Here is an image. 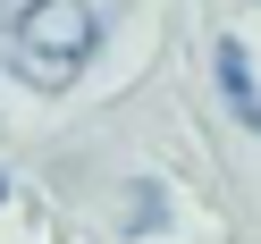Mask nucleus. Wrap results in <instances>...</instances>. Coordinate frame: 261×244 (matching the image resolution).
Returning a JSON list of instances; mask_svg holds the SVG:
<instances>
[{"instance_id": "nucleus-1", "label": "nucleus", "mask_w": 261, "mask_h": 244, "mask_svg": "<svg viewBox=\"0 0 261 244\" xmlns=\"http://www.w3.org/2000/svg\"><path fill=\"white\" fill-rule=\"evenodd\" d=\"M0 51L34 93H68L101 59V9L93 0H25V17L0 34Z\"/></svg>"}, {"instance_id": "nucleus-2", "label": "nucleus", "mask_w": 261, "mask_h": 244, "mask_svg": "<svg viewBox=\"0 0 261 244\" xmlns=\"http://www.w3.org/2000/svg\"><path fill=\"white\" fill-rule=\"evenodd\" d=\"M211 93H219V110L244 126V135H261V68H253V51H244L236 34L211 42Z\"/></svg>"}, {"instance_id": "nucleus-3", "label": "nucleus", "mask_w": 261, "mask_h": 244, "mask_svg": "<svg viewBox=\"0 0 261 244\" xmlns=\"http://www.w3.org/2000/svg\"><path fill=\"white\" fill-rule=\"evenodd\" d=\"M118 227L126 236H160V227H169V194H160L152 177H126L118 185Z\"/></svg>"}, {"instance_id": "nucleus-4", "label": "nucleus", "mask_w": 261, "mask_h": 244, "mask_svg": "<svg viewBox=\"0 0 261 244\" xmlns=\"http://www.w3.org/2000/svg\"><path fill=\"white\" fill-rule=\"evenodd\" d=\"M25 17V0H0V34H9V25H17Z\"/></svg>"}, {"instance_id": "nucleus-5", "label": "nucleus", "mask_w": 261, "mask_h": 244, "mask_svg": "<svg viewBox=\"0 0 261 244\" xmlns=\"http://www.w3.org/2000/svg\"><path fill=\"white\" fill-rule=\"evenodd\" d=\"M0 202H9V169H0Z\"/></svg>"}]
</instances>
